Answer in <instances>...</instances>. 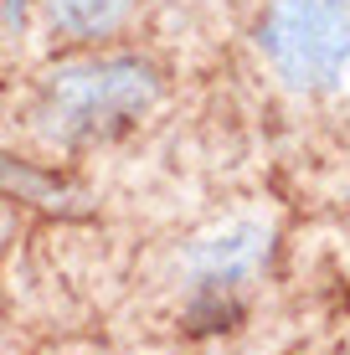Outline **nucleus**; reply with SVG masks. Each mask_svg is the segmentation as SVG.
<instances>
[{"label": "nucleus", "mask_w": 350, "mask_h": 355, "mask_svg": "<svg viewBox=\"0 0 350 355\" xmlns=\"http://www.w3.org/2000/svg\"><path fill=\"white\" fill-rule=\"evenodd\" d=\"M258 42L283 88L330 93L350 72V0H273Z\"/></svg>", "instance_id": "nucleus-1"}, {"label": "nucleus", "mask_w": 350, "mask_h": 355, "mask_svg": "<svg viewBox=\"0 0 350 355\" xmlns=\"http://www.w3.org/2000/svg\"><path fill=\"white\" fill-rule=\"evenodd\" d=\"M155 103V72L139 62H82L62 67L46 88V134L57 139H93V134H114L129 119H139Z\"/></svg>", "instance_id": "nucleus-2"}, {"label": "nucleus", "mask_w": 350, "mask_h": 355, "mask_svg": "<svg viewBox=\"0 0 350 355\" xmlns=\"http://www.w3.org/2000/svg\"><path fill=\"white\" fill-rule=\"evenodd\" d=\"M263 248H268V232H263L258 222H237L227 232H216V237H207L196 252H191V268H196L207 284H232V278H243L258 268Z\"/></svg>", "instance_id": "nucleus-3"}, {"label": "nucleus", "mask_w": 350, "mask_h": 355, "mask_svg": "<svg viewBox=\"0 0 350 355\" xmlns=\"http://www.w3.org/2000/svg\"><path fill=\"white\" fill-rule=\"evenodd\" d=\"M46 10L72 36H103L129 16V0H46Z\"/></svg>", "instance_id": "nucleus-4"}]
</instances>
